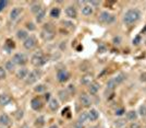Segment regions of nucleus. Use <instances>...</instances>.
I'll list each match as a JSON object with an SVG mask.
<instances>
[{
  "label": "nucleus",
  "mask_w": 146,
  "mask_h": 128,
  "mask_svg": "<svg viewBox=\"0 0 146 128\" xmlns=\"http://www.w3.org/2000/svg\"><path fill=\"white\" fill-rule=\"evenodd\" d=\"M75 128H83V124L80 122L75 123Z\"/></svg>",
  "instance_id": "48"
},
{
  "label": "nucleus",
  "mask_w": 146,
  "mask_h": 128,
  "mask_svg": "<svg viewBox=\"0 0 146 128\" xmlns=\"http://www.w3.org/2000/svg\"><path fill=\"white\" fill-rule=\"evenodd\" d=\"M123 113H124V110H123V109H120V110H117V111H116V115H117V116H121V115H123Z\"/></svg>",
  "instance_id": "43"
},
{
  "label": "nucleus",
  "mask_w": 146,
  "mask_h": 128,
  "mask_svg": "<svg viewBox=\"0 0 146 128\" xmlns=\"http://www.w3.org/2000/svg\"><path fill=\"white\" fill-rule=\"evenodd\" d=\"M98 52H99V53H105V52H106V47L103 46V45L99 46V47H98Z\"/></svg>",
  "instance_id": "46"
},
{
  "label": "nucleus",
  "mask_w": 146,
  "mask_h": 128,
  "mask_svg": "<svg viewBox=\"0 0 146 128\" xmlns=\"http://www.w3.org/2000/svg\"><path fill=\"white\" fill-rule=\"evenodd\" d=\"M125 121L124 119H118V121H116L115 122V126H116L117 128H121V127H123L124 125H125Z\"/></svg>",
  "instance_id": "33"
},
{
  "label": "nucleus",
  "mask_w": 146,
  "mask_h": 128,
  "mask_svg": "<svg viewBox=\"0 0 146 128\" xmlns=\"http://www.w3.org/2000/svg\"><path fill=\"white\" fill-rule=\"evenodd\" d=\"M35 92H37V93H43V92H45L46 90H47V86L45 84H38L35 86Z\"/></svg>",
  "instance_id": "31"
},
{
  "label": "nucleus",
  "mask_w": 146,
  "mask_h": 128,
  "mask_svg": "<svg viewBox=\"0 0 146 128\" xmlns=\"http://www.w3.org/2000/svg\"><path fill=\"white\" fill-rule=\"evenodd\" d=\"M27 74H29V71H27L26 68H21V69H19L18 71H17V77H18V79H21V80L26 79Z\"/></svg>",
  "instance_id": "16"
},
{
  "label": "nucleus",
  "mask_w": 146,
  "mask_h": 128,
  "mask_svg": "<svg viewBox=\"0 0 146 128\" xmlns=\"http://www.w3.org/2000/svg\"><path fill=\"white\" fill-rule=\"evenodd\" d=\"M11 125V118L7 114H1L0 115V126L2 127H8Z\"/></svg>",
  "instance_id": "9"
},
{
  "label": "nucleus",
  "mask_w": 146,
  "mask_h": 128,
  "mask_svg": "<svg viewBox=\"0 0 146 128\" xmlns=\"http://www.w3.org/2000/svg\"><path fill=\"white\" fill-rule=\"evenodd\" d=\"M17 37L19 40H22V41H25L27 37H29V34L25 30H19L17 32Z\"/></svg>",
  "instance_id": "23"
},
{
  "label": "nucleus",
  "mask_w": 146,
  "mask_h": 128,
  "mask_svg": "<svg viewBox=\"0 0 146 128\" xmlns=\"http://www.w3.org/2000/svg\"><path fill=\"white\" fill-rule=\"evenodd\" d=\"M44 125H45V118H44L43 116H39L36 121H35V126L38 128H42Z\"/></svg>",
  "instance_id": "29"
},
{
  "label": "nucleus",
  "mask_w": 146,
  "mask_h": 128,
  "mask_svg": "<svg viewBox=\"0 0 146 128\" xmlns=\"http://www.w3.org/2000/svg\"><path fill=\"white\" fill-rule=\"evenodd\" d=\"M130 128H141V125L139 124V123L133 122L131 125H130Z\"/></svg>",
  "instance_id": "39"
},
{
  "label": "nucleus",
  "mask_w": 146,
  "mask_h": 128,
  "mask_svg": "<svg viewBox=\"0 0 146 128\" xmlns=\"http://www.w3.org/2000/svg\"><path fill=\"white\" fill-rule=\"evenodd\" d=\"M21 12H22V9L20 8V7H15V8H13L12 10H11V12H10V19L11 20H17V19L21 15Z\"/></svg>",
  "instance_id": "13"
},
{
  "label": "nucleus",
  "mask_w": 146,
  "mask_h": 128,
  "mask_svg": "<svg viewBox=\"0 0 146 128\" xmlns=\"http://www.w3.org/2000/svg\"><path fill=\"white\" fill-rule=\"evenodd\" d=\"M99 21L105 23V24H110V23H112L115 21V15L107 12V11H103L99 14Z\"/></svg>",
  "instance_id": "5"
},
{
  "label": "nucleus",
  "mask_w": 146,
  "mask_h": 128,
  "mask_svg": "<svg viewBox=\"0 0 146 128\" xmlns=\"http://www.w3.org/2000/svg\"><path fill=\"white\" fill-rule=\"evenodd\" d=\"M48 106H49V109L52 111V112H56V111L59 109V102L54 98L50 99V100H49Z\"/></svg>",
  "instance_id": "15"
},
{
  "label": "nucleus",
  "mask_w": 146,
  "mask_h": 128,
  "mask_svg": "<svg viewBox=\"0 0 146 128\" xmlns=\"http://www.w3.org/2000/svg\"><path fill=\"white\" fill-rule=\"evenodd\" d=\"M140 115L142 117H146V105H142L140 107Z\"/></svg>",
  "instance_id": "35"
},
{
  "label": "nucleus",
  "mask_w": 146,
  "mask_h": 128,
  "mask_svg": "<svg viewBox=\"0 0 146 128\" xmlns=\"http://www.w3.org/2000/svg\"><path fill=\"white\" fill-rule=\"evenodd\" d=\"M87 3H90V6H99V1H91Z\"/></svg>",
  "instance_id": "47"
},
{
  "label": "nucleus",
  "mask_w": 146,
  "mask_h": 128,
  "mask_svg": "<svg viewBox=\"0 0 146 128\" xmlns=\"http://www.w3.org/2000/svg\"><path fill=\"white\" fill-rule=\"evenodd\" d=\"M90 128H99L98 126H92V127H90Z\"/></svg>",
  "instance_id": "51"
},
{
  "label": "nucleus",
  "mask_w": 146,
  "mask_h": 128,
  "mask_svg": "<svg viewBox=\"0 0 146 128\" xmlns=\"http://www.w3.org/2000/svg\"><path fill=\"white\" fill-rule=\"evenodd\" d=\"M120 41H121V40H120V37L119 36L115 37V38H113V44L118 45V44H120Z\"/></svg>",
  "instance_id": "45"
},
{
  "label": "nucleus",
  "mask_w": 146,
  "mask_h": 128,
  "mask_svg": "<svg viewBox=\"0 0 146 128\" xmlns=\"http://www.w3.org/2000/svg\"><path fill=\"white\" fill-rule=\"evenodd\" d=\"M42 9H43V8L40 7L39 3H33V5L31 6V11H32L33 13H35V14H37Z\"/></svg>",
  "instance_id": "28"
},
{
  "label": "nucleus",
  "mask_w": 146,
  "mask_h": 128,
  "mask_svg": "<svg viewBox=\"0 0 146 128\" xmlns=\"http://www.w3.org/2000/svg\"><path fill=\"white\" fill-rule=\"evenodd\" d=\"M140 42H141V36H140V35H137V36L133 40V44H134V45H139V44H140Z\"/></svg>",
  "instance_id": "38"
},
{
  "label": "nucleus",
  "mask_w": 146,
  "mask_h": 128,
  "mask_svg": "<svg viewBox=\"0 0 146 128\" xmlns=\"http://www.w3.org/2000/svg\"><path fill=\"white\" fill-rule=\"evenodd\" d=\"M45 15H46V10L43 8V9L36 14V21L38 22V23H40L44 19H45Z\"/></svg>",
  "instance_id": "25"
},
{
  "label": "nucleus",
  "mask_w": 146,
  "mask_h": 128,
  "mask_svg": "<svg viewBox=\"0 0 146 128\" xmlns=\"http://www.w3.org/2000/svg\"><path fill=\"white\" fill-rule=\"evenodd\" d=\"M140 80L142 81V82H146V72H143L142 74H141Z\"/></svg>",
  "instance_id": "42"
},
{
  "label": "nucleus",
  "mask_w": 146,
  "mask_h": 128,
  "mask_svg": "<svg viewBox=\"0 0 146 128\" xmlns=\"http://www.w3.org/2000/svg\"><path fill=\"white\" fill-rule=\"evenodd\" d=\"M92 80H93L92 74H85V76L82 77L81 83H82V84H85V85H90L92 83Z\"/></svg>",
  "instance_id": "20"
},
{
  "label": "nucleus",
  "mask_w": 146,
  "mask_h": 128,
  "mask_svg": "<svg viewBox=\"0 0 146 128\" xmlns=\"http://www.w3.org/2000/svg\"><path fill=\"white\" fill-rule=\"evenodd\" d=\"M117 86H118V83H117V81L115 80V78L110 79L109 81L107 82V90H109V91H112V90H115Z\"/></svg>",
  "instance_id": "21"
},
{
  "label": "nucleus",
  "mask_w": 146,
  "mask_h": 128,
  "mask_svg": "<svg viewBox=\"0 0 146 128\" xmlns=\"http://www.w3.org/2000/svg\"><path fill=\"white\" fill-rule=\"evenodd\" d=\"M68 90L70 91V93H74V91H75V89H74V85L70 84L69 86H68Z\"/></svg>",
  "instance_id": "44"
},
{
  "label": "nucleus",
  "mask_w": 146,
  "mask_h": 128,
  "mask_svg": "<svg viewBox=\"0 0 146 128\" xmlns=\"http://www.w3.org/2000/svg\"><path fill=\"white\" fill-rule=\"evenodd\" d=\"M86 119H88V115H87V112H82V113L80 114L79 119H78V122L82 123V124H84Z\"/></svg>",
  "instance_id": "30"
},
{
  "label": "nucleus",
  "mask_w": 146,
  "mask_h": 128,
  "mask_svg": "<svg viewBox=\"0 0 146 128\" xmlns=\"http://www.w3.org/2000/svg\"><path fill=\"white\" fill-rule=\"evenodd\" d=\"M0 128H6V127H2V126H0Z\"/></svg>",
  "instance_id": "52"
},
{
  "label": "nucleus",
  "mask_w": 146,
  "mask_h": 128,
  "mask_svg": "<svg viewBox=\"0 0 146 128\" xmlns=\"http://www.w3.org/2000/svg\"><path fill=\"white\" fill-rule=\"evenodd\" d=\"M92 13H93V7L86 3L85 6L82 8V14H84V15H86V17H88V15H91Z\"/></svg>",
  "instance_id": "19"
},
{
  "label": "nucleus",
  "mask_w": 146,
  "mask_h": 128,
  "mask_svg": "<svg viewBox=\"0 0 146 128\" xmlns=\"http://www.w3.org/2000/svg\"><path fill=\"white\" fill-rule=\"evenodd\" d=\"M11 102V98L7 94H0V105L6 106Z\"/></svg>",
  "instance_id": "18"
},
{
  "label": "nucleus",
  "mask_w": 146,
  "mask_h": 128,
  "mask_svg": "<svg viewBox=\"0 0 146 128\" xmlns=\"http://www.w3.org/2000/svg\"><path fill=\"white\" fill-rule=\"evenodd\" d=\"M40 71L39 70H34V71H32L27 74V77H26V80H25V82H26V84H33V83H35L37 80L39 79V77H40Z\"/></svg>",
  "instance_id": "6"
},
{
  "label": "nucleus",
  "mask_w": 146,
  "mask_h": 128,
  "mask_svg": "<svg viewBox=\"0 0 146 128\" xmlns=\"http://www.w3.org/2000/svg\"><path fill=\"white\" fill-rule=\"evenodd\" d=\"M62 24H63V25L66 24V26H68V27H73V26H74V24H73V23H71V22H68V21H63V22H62Z\"/></svg>",
  "instance_id": "41"
},
{
  "label": "nucleus",
  "mask_w": 146,
  "mask_h": 128,
  "mask_svg": "<svg viewBox=\"0 0 146 128\" xmlns=\"http://www.w3.org/2000/svg\"><path fill=\"white\" fill-rule=\"evenodd\" d=\"M69 78H70V73L68 72L66 69H61L57 73V79L59 82H66L69 80Z\"/></svg>",
  "instance_id": "8"
},
{
  "label": "nucleus",
  "mask_w": 146,
  "mask_h": 128,
  "mask_svg": "<svg viewBox=\"0 0 146 128\" xmlns=\"http://www.w3.org/2000/svg\"><path fill=\"white\" fill-rule=\"evenodd\" d=\"M42 106H43L42 101H40L38 98L33 99V100L31 101V107H32L34 111H39L40 109H42Z\"/></svg>",
  "instance_id": "12"
},
{
  "label": "nucleus",
  "mask_w": 146,
  "mask_h": 128,
  "mask_svg": "<svg viewBox=\"0 0 146 128\" xmlns=\"http://www.w3.org/2000/svg\"><path fill=\"white\" fill-rule=\"evenodd\" d=\"M99 86L100 85L98 84L97 82H92L91 84L88 85V92L91 93V94H96L99 90Z\"/></svg>",
  "instance_id": "17"
},
{
  "label": "nucleus",
  "mask_w": 146,
  "mask_h": 128,
  "mask_svg": "<svg viewBox=\"0 0 146 128\" xmlns=\"http://www.w3.org/2000/svg\"><path fill=\"white\" fill-rule=\"evenodd\" d=\"M26 27H27V30H30V31L36 30V26L33 24V23H27V24H26Z\"/></svg>",
  "instance_id": "37"
},
{
  "label": "nucleus",
  "mask_w": 146,
  "mask_h": 128,
  "mask_svg": "<svg viewBox=\"0 0 146 128\" xmlns=\"http://www.w3.org/2000/svg\"><path fill=\"white\" fill-rule=\"evenodd\" d=\"M7 77V70L3 67H0V80L6 79Z\"/></svg>",
  "instance_id": "34"
},
{
  "label": "nucleus",
  "mask_w": 146,
  "mask_h": 128,
  "mask_svg": "<svg viewBox=\"0 0 146 128\" xmlns=\"http://www.w3.org/2000/svg\"><path fill=\"white\" fill-rule=\"evenodd\" d=\"M66 14H67V17H69L70 19H75L78 17V11H76L75 7L69 6V7H67V9H66Z\"/></svg>",
  "instance_id": "10"
},
{
  "label": "nucleus",
  "mask_w": 146,
  "mask_h": 128,
  "mask_svg": "<svg viewBox=\"0 0 146 128\" xmlns=\"http://www.w3.org/2000/svg\"><path fill=\"white\" fill-rule=\"evenodd\" d=\"M137 118V114L135 111H129L127 113V119L128 121H135Z\"/></svg>",
  "instance_id": "27"
},
{
  "label": "nucleus",
  "mask_w": 146,
  "mask_h": 128,
  "mask_svg": "<svg viewBox=\"0 0 146 128\" xmlns=\"http://www.w3.org/2000/svg\"><path fill=\"white\" fill-rule=\"evenodd\" d=\"M36 44H37V41H36V38L34 36H29L26 40H25L24 42H23V46H24V48L25 49H33L35 46H36Z\"/></svg>",
  "instance_id": "7"
},
{
  "label": "nucleus",
  "mask_w": 146,
  "mask_h": 128,
  "mask_svg": "<svg viewBox=\"0 0 146 128\" xmlns=\"http://www.w3.org/2000/svg\"><path fill=\"white\" fill-rule=\"evenodd\" d=\"M59 15H60V9L57 8V7L52 8L51 11H50V17L54 19H57V18H59Z\"/></svg>",
  "instance_id": "26"
},
{
  "label": "nucleus",
  "mask_w": 146,
  "mask_h": 128,
  "mask_svg": "<svg viewBox=\"0 0 146 128\" xmlns=\"http://www.w3.org/2000/svg\"><path fill=\"white\" fill-rule=\"evenodd\" d=\"M80 101H81V103L82 105L84 106V107H90L92 104V101H91V98L85 94V93H83V94H81V97H80Z\"/></svg>",
  "instance_id": "11"
},
{
  "label": "nucleus",
  "mask_w": 146,
  "mask_h": 128,
  "mask_svg": "<svg viewBox=\"0 0 146 128\" xmlns=\"http://www.w3.org/2000/svg\"><path fill=\"white\" fill-rule=\"evenodd\" d=\"M58 95H59V99H60L61 101H63V102H67L68 100H69V92L67 90H61V91H59Z\"/></svg>",
  "instance_id": "22"
},
{
  "label": "nucleus",
  "mask_w": 146,
  "mask_h": 128,
  "mask_svg": "<svg viewBox=\"0 0 146 128\" xmlns=\"http://www.w3.org/2000/svg\"><path fill=\"white\" fill-rule=\"evenodd\" d=\"M140 18H141V12L137 9H130L124 14L123 22L125 24H132V23H135Z\"/></svg>",
  "instance_id": "1"
},
{
  "label": "nucleus",
  "mask_w": 146,
  "mask_h": 128,
  "mask_svg": "<svg viewBox=\"0 0 146 128\" xmlns=\"http://www.w3.org/2000/svg\"><path fill=\"white\" fill-rule=\"evenodd\" d=\"M40 36H42V38L45 40V41H51V40L55 37V30H54V27L51 26V24H49V23L48 24H45Z\"/></svg>",
  "instance_id": "3"
},
{
  "label": "nucleus",
  "mask_w": 146,
  "mask_h": 128,
  "mask_svg": "<svg viewBox=\"0 0 146 128\" xmlns=\"http://www.w3.org/2000/svg\"><path fill=\"white\" fill-rule=\"evenodd\" d=\"M5 69L8 70V71H10V72H12V71H14V69H15V64L12 60H8L6 62Z\"/></svg>",
  "instance_id": "24"
},
{
  "label": "nucleus",
  "mask_w": 146,
  "mask_h": 128,
  "mask_svg": "<svg viewBox=\"0 0 146 128\" xmlns=\"http://www.w3.org/2000/svg\"><path fill=\"white\" fill-rule=\"evenodd\" d=\"M12 61L15 64V65H19V66H24L27 64L29 61V57L23 54V53H18L12 57Z\"/></svg>",
  "instance_id": "4"
},
{
  "label": "nucleus",
  "mask_w": 146,
  "mask_h": 128,
  "mask_svg": "<svg viewBox=\"0 0 146 128\" xmlns=\"http://www.w3.org/2000/svg\"><path fill=\"white\" fill-rule=\"evenodd\" d=\"M115 80H116L118 85H119L120 83H122V82L125 80V74H124V73H119L117 77H115Z\"/></svg>",
  "instance_id": "32"
},
{
  "label": "nucleus",
  "mask_w": 146,
  "mask_h": 128,
  "mask_svg": "<svg viewBox=\"0 0 146 128\" xmlns=\"http://www.w3.org/2000/svg\"><path fill=\"white\" fill-rule=\"evenodd\" d=\"M87 115H88V119L91 122H95V121H97L98 117H99V113L96 110L92 109L90 112H87Z\"/></svg>",
  "instance_id": "14"
},
{
  "label": "nucleus",
  "mask_w": 146,
  "mask_h": 128,
  "mask_svg": "<svg viewBox=\"0 0 146 128\" xmlns=\"http://www.w3.org/2000/svg\"><path fill=\"white\" fill-rule=\"evenodd\" d=\"M31 62L35 67H40V66H43V65H45L47 62V58H46V56L44 55L42 52H38V53H36V54H34V55L32 56Z\"/></svg>",
  "instance_id": "2"
},
{
  "label": "nucleus",
  "mask_w": 146,
  "mask_h": 128,
  "mask_svg": "<svg viewBox=\"0 0 146 128\" xmlns=\"http://www.w3.org/2000/svg\"><path fill=\"white\" fill-rule=\"evenodd\" d=\"M15 117H17V119H18V121L22 119V117H23V111L22 110L17 111V113H15Z\"/></svg>",
  "instance_id": "36"
},
{
  "label": "nucleus",
  "mask_w": 146,
  "mask_h": 128,
  "mask_svg": "<svg viewBox=\"0 0 146 128\" xmlns=\"http://www.w3.org/2000/svg\"><path fill=\"white\" fill-rule=\"evenodd\" d=\"M49 128H59L57 125H51V126H49Z\"/></svg>",
  "instance_id": "50"
},
{
  "label": "nucleus",
  "mask_w": 146,
  "mask_h": 128,
  "mask_svg": "<svg viewBox=\"0 0 146 128\" xmlns=\"http://www.w3.org/2000/svg\"><path fill=\"white\" fill-rule=\"evenodd\" d=\"M7 3H8L7 1H2V0L0 1V11H2V10H3V8L6 7Z\"/></svg>",
  "instance_id": "40"
},
{
  "label": "nucleus",
  "mask_w": 146,
  "mask_h": 128,
  "mask_svg": "<svg viewBox=\"0 0 146 128\" xmlns=\"http://www.w3.org/2000/svg\"><path fill=\"white\" fill-rule=\"evenodd\" d=\"M50 95H51L50 93H47V94H45V99H46V100H50Z\"/></svg>",
  "instance_id": "49"
}]
</instances>
